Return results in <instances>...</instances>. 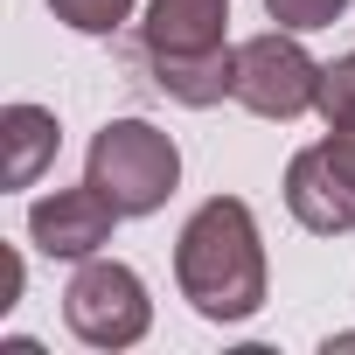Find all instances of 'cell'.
<instances>
[{
  "instance_id": "6da1fadb",
  "label": "cell",
  "mask_w": 355,
  "mask_h": 355,
  "mask_svg": "<svg viewBox=\"0 0 355 355\" xmlns=\"http://www.w3.org/2000/svg\"><path fill=\"white\" fill-rule=\"evenodd\" d=\"M174 286L216 327H237L265 306V237H258V216L244 196H209L182 223V237H174Z\"/></svg>"
},
{
  "instance_id": "7a4b0ae2",
  "label": "cell",
  "mask_w": 355,
  "mask_h": 355,
  "mask_svg": "<svg viewBox=\"0 0 355 355\" xmlns=\"http://www.w3.org/2000/svg\"><path fill=\"white\" fill-rule=\"evenodd\" d=\"M139 56L153 70V84L174 105H223L230 77H237V49H230V0H146L139 21Z\"/></svg>"
},
{
  "instance_id": "3957f363",
  "label": "cell",
  "mask_w": 355,
  "mask_h": 355,
  "mask_svg": "<svg viewBox=\"0 0 355 355\" xmlns=\"http://www.w3.org/2000/svg\"><path fill=\"white\" fill-rule=\"evenodd\" d=\"M84 182H98L119 202V216H153V209H167L174 189H182V146H174L153 119H112L91 139Z\"/></svg>"
},
{
  "instance_id": "277c9868",
  "label": "cell",
  "mask_w": 355,
  "mask_h": 355,
  "mask_svg": "<svg viewBox=\"0 0 355 355\" xmlns=\"http://www.w3.org/2000/svg\"><path fill=\"white\" fill-rule=\"evenodd\" d=\"M63 327L84 348H132L153 327L146 279L132 265H119V258H84L77 279L63 286Z\"/></svg>"
},
{
  "instance_id": "5b68a950",
  "label": "cell",
  "mask_w": 355,
  "mask_h": 355,
  "mask_svg": "<svg viewBox=\"0 0 355 355\" xmlns=\"http://www.w3.org/2000/svg\"><path fill=\"white\" fill-rule=\"evenodd\" d=\"M230 98L258 119H300L320 105V63L300 49L293 28H265V35H244L237 42V77H230Z\"/></svg>"
},
{
  "instance_id": "8992f818",
  "label": "cell",
  "mask_w": 355,
  "mask_h": 355,
  "mask_svg": "<svg viewBox=\"0 0 355 355\" xmlns=\"http://www.w3.org/2000/svg\"><path fill=\"white\" fill-rule=\"evenodd\" d=\"M286 209L313 237H348L355 230V167L327 139H313L286 160Z\"/></svg>"
},
{
  "instance_id": "52a82bcc",
  "label": "cell",
  "mask_w": 355,
  "mask_h": 355,
  "mask_svg": "<svg viewBox=\"0 0 355 355\" xmlns=\"http://www.w3.org/2000/svg\"><path fill=\"white\" fill-rule=\"evenodd\" d=\"M112 223H125V216H119V202H112L98 182H84V189H56V196H42V202L28 209V237H35V251H42V258H70V265L98 258V251L112 244Z\"/></svg>"
},
{
  "instance_id": "ba28073f",
  "label": "cell",
  "mask_w": 355,
  "mask_h": 355,
  "mask_svg": "<svg viewBox=\"0 0 355 355\" xmlns=\"http://www.w3.org/2000/svg\"><path fill=\"white\" fill-rule=\"evenodd\" d=\"M0 146H8V167H0L8 189H35L42 167L63 146V125H56L49 105H8V112H0Z\"/></svg>"
},
{
  "instance_id": "9c48e42d",
  "label": "cell",
  "mask_w": 355,
  "mask_h": 355,
  "mask_svg": "<svg viewBox=\"0 0 355 355\" xmlns=\"http://www.w3.org/2000/svg\"><path fill=\"white\" fill-rule=\"evenodd\" d=\"M49 15L77 35H119L125 15H132V0H49Z\"/></svg>"
},
{
  "instance_id": "30bf717a",
  "label": "cell",
  "mask_w": 355,
  "mask_h": 355,
  "mask_svg": "<svg viewBox=\"0 0 355 355\" xmlns=\"http://www.w3.org/2000/svg\"><path fill=\"white\" fill-rule=\"evenodd\" d=\"M327 125H348L355 119V49L348 56H334V63H320V105H313Z\"/></svg>"
},
{
  "instance_id": "8fae6325",
  "label": "cell",
  "mask_w": 355,
  "mask_h": 355,
  "mask_svg": "<svg viewBox=\"0 0 355 355\" xmlns=\"http://www.w3.org/2000/svg\"><path fill=\"white\" fill-rule=\"evenodd\" d=\"M265 15L293 35H313V28H334L348 15V0H265Z\"/></svg>"
},
{
  "instance_id": "7c38bea8",
  "label": "cell",
  "mask_w": 355,
  "mask_h": 355,
  "mask_svg": "<svg viewBox=\"0 0 355 355\" xmlns=\"http://www.w3.org/2000/svg\"><path fill=\"white\" fill-rule=\"evenodd\" d=\"M21 300V258H8V265H0V313H8Z\"/></svg>"
}]
</instances>
